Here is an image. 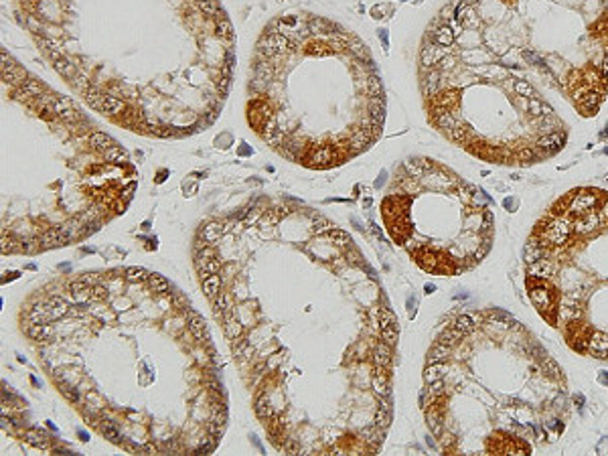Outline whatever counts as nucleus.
<instances>
[{
  "mask_svg": "<svg viewBox=\"0 0 608 456\" xmlns=\"http://www.w3.org/2000/svg\"><path fill=\"white\" fill-rule=\"evenodd\" d=\"M458 45H479L582 116L608 96V0H458L438 15Z\"/></svg>",
  "mask_w": 608,
  "mask_h": 456,
  "instance_id": "1",
  "label": "nucleus"
},
{
  "mask_svg": "<svg viewBox=\"0 0 608 456\" xmlns=\"http://www.w3.org/2000/svg\"><path fill=\"white\" fill-rule=\"evenodd\" d=\"M517 73L479 45L448 47L424 37L420 87L442 136L484 163L531 166L556 156L567 126L547 98H523Z\"/></svg>",
  "mask_w": 608,
  "mask_h": 456,
  "instance_id": "2",
  "label": "nucleus"
},
{
  "mask_svg": "<svg viewBox=\"0 0 608 456\" xmlns=\"http://www.w3.org/2000/svg\"><path fill=\"white\" fill-rule=\"evenodd\" d=\"M373 394L377 397H389V381H387V367L375 365V375H373Z\"/></svg>",
  "mask_w": 608,
  "mask_h": 456,
  "instance_id": "3",
  "label": "nucleus"
},
{
  "mask_svg": "<svg viewBox=\"0 0 608 456\" xmlns=\"http://www.w3.org/2000/svg\"><path fill=\"white\" fill-rule=\"evenodd\" d=\"M223 235V221H209L205 227L201 229V241L197 246H205V244H215L219 241V237Z\"/></svg>",
  "mask_w": 608,
  "mask_h": 456,
  "instance_id": "4",
  "label": "nucleus"
},
{
  "mask_svg": "<svg viewBox=\"0 0 608 456\" xmlns=\"http://www.w3.org/2000/svg\"><path fill=\"white\" fill-rule=\"evenodd\" d=\"M187 325H189V331L193 332V337L199 339V341H207L209 334H207V325H205V318L197 312H189L187 314Z\"/></svg>",
  "mask_w": 608,
  "mask_h": 456,
  "instance_id": "5",
  "label": "nucleus"
},
{
  "mask_svg": "<svg viewBox=\"0 0 608 456\" xmlns=\"http://www.w3.org/2000/svg\"><path fill=\"white\" fill-rule=\"evenodd\" d=\"M37 239H39L41 248H55V246H63V244H65L57 227H49V229H43V231L37 235Z\"/></svg>",
  "mask_w": 608,
  "mask_h": 456,
  "instance_id": "6",
  "label": "nucleus"
},
{
  "mask_svg": "<svg viewBox=\"0 0 608 456\" xmlns=\"http://www.w3.org/2000/svg\"><path fill=\"white\" fill-rule=\"evenodd\" d=\"M213 308H215V314H217V316L223 314V320L229 318V316H233V314H231V298H229L227 292H221V294H217V296H215Z\"/></svg>",
  "mask_w": 608,
  "mask_h": 456,
  "instance_id": "7",
  "label": "nucleus"
},
{
  "mask_svg": "<svg viewBox=\"0 0 608 456\" xmlns=\"http://www.w3.org/2000/svg\"><path fill=\"white\" fill-rule=\"evenodd\" d=\"M373 363L389 369V365H391V347H389L387 343H379V345L375 347V351H373Z\"/></svg>",
  "mask_w": 608,
  "mask_h": 456,
  "instance_id": "8",
  "label": "nucleus"
},
{
  "mask_svg": "<svg viewBox=\"0 0 608 456\" xmlns=\"http://www.w3.org/2000/svg\"><path fill=\"white\" fill-rule=\"evenodd\" d=\"M444 375H446V361H440V363H428V367L424 371V379H426V383H432V381L444 379Z\"/></svg>",
  "mask_w": 608,
  "mask_h": 456,
  "instance_id": "9",
  "label": "nucleus"
},
{
  "mask_svg": "<svg viewBox=\"0 0 608 456\" xmlns=\"http://www.w3.org/2000/svg\"><path fill=\"white\" fill-rule=\"evenodd\" d=\"M219 288H221V278L217 274H209L203 278V292L207 294L209 298H215L219 294Z\"/></svg>",
  "mask_w": 608,
  "mask_h": 456,
  "instance_id": "10",
  "label": "nucleus"
},
{
  "mask_svg": "<svg viewBox=\"0 0 608 456\" xmlns=\"http://www.w3.org/2000/svg\"><path fill=\"white\" fill-rule=\"evenodd\" d=\"M47 306H49L53 318H61V316H65L67 312H69V306H67V302L61 296H51L47 300Z\"/></svg>",
  "mask_w": 608,
  "mask_h": 456,
  "instance_id": "11",
  "label": "nucleus"
},
{
  "mask_svg": "<svg viewBox=\"0 0 608 456\" xmlns=\"http://www.w3.org/2000/svg\"><path fill=\"white\" fill-rule=\"evenodd\" d=\"M448 355H450V347L438 341L434 347L430 349V353H428V363H440V361H446V359H448Z\"/></svg>",
  "mask_w": 608,
  "mask_h": 456,
  "instance_id": "12",
  "label": "nucleus"
},
{
  "mask_svg": "<svg viewBox=\"0 0 608 456\" xmlns=\"http://www.w3.org/2000/svg\"><path fill=\"white\" fill-rule=\"evenodd\" d=\"M49 318H53V316H51V311H49V308H45L43 304H35V306L31 308V312H29V323L45 325Z\"/></svg>",
  "mask_w": 608,
  "mask_h": 456,
  "instance_id": "13",
  "label": "nucleus"
},
{
  "mask_svg": "<svg viewBox=\"0 0 608 456\" xmlns=\"http://www.w3.org/2000/svg\"><path fill=\"white\" fill-rule=\"evenodd\" d=\"M223 329H225V337L227 339H231V341H235V339H239L241 334H243V327L239 325V320L235 318V316H229V318H225L223 320Z\"/></svg>",
  "mask_w": 608,
  "mask_h": 456,
  "instance_id": "14",
  "label": "nucleus"
},
{
  "mask_svg": "<svg viewBox=\"0 0 608 456\" xmlns=\"http://www.w3.org/2000/svg\"><path fill=\"white\" fill-rule=\"evenodd\" d=\"M327 235H329V241L333 246H336V248H351V235L347 231L339 229V227L331 229Z\"/></svg>",
  "mask_w": 608,
  "mask_h": 456,
  "instance_id": "15",
  "label": "nucleus"
},
{
  "mask_svg": "<svg viewBox=\"0 0 608 456\" xmlns=\"http://www.w3.org/2000/svg\"><path fill=\"white\" fill-rule=\"evenodd\" d=\"M475 327H477V320H475V316H472V314H461V316H456V320H454V329H458L464 334L472 332V331H475Z\"/></svg>",
  "mask_w": 608,
  "mask_h": 456,
  "instance_id": "16",
  "label": "nucleus"
},
{
  "mask_svg": "<svg viewBox=\"0 0 608 456\" xmlns=\"http://www.w3.org/2000/svg\"><path fill=\"white\" fill-rule=\"evenodd\" d=\"M197 268H199L201 276L205 278V276H209V274H219L221 264H219L217 258H209V260H205V262H197Z\"/></svg>",
  "mask_w": 608,
  "mask_h": 456,
  "instance_id": "17",
  "label": "nucleus"
},
{
  "mask_svg": "<svg viewBox=\"0 0 608 456\" xmlns=\"http://www.w3.org/2000/svg\"><path fill=\"white\" fill-rule=\"evenodd\" d=\"M373 314L377 316V325H379V329L396 325V316H394V312H391V311H387V308H381V306L375 308Z\"/></svg>",
  "mask_w": 608,
  "mask_h": 456,
  "instance_id": "18",
  "label": "nucleus"
},
{
  "mask_svg": "<svg viewBox=\"0 0 608 456\" xmlns=\"http://www.w3.org/2000/svg\"><path fill=\"white\" fill-rule=\"evenodd\" d=\"M148 284H150L152 292H156V294H165L168 290V280L165 276H160V274H150V276H148Z\"/></svg>",
  "mask_w": 608,
  "mask_h": 456,
  "instance_id": "19",
  "label": "nucleus"
},
{
  "mask_svg": "<svg viewBox=\"0 0 608 456\" xmlns=\"http://www.w3.org/2000/svg\"><path fill=\"white\" fill-rule=\"evenodd\" d=\"M255 414H258V418H262V420H270L274 415V412H272V408H270L266 397H260L258 401H255Z\"/></svg>",
  "mask_w": 608,
  "mask_h": 456,
  "instance_id": "20",
  "label": "nucleus"
},
{
  "mask_svg": "<svg viewBox=\"0 0 608 456\" xmlns=\"http://www.w3.org/2000/svg\"><path fill=\"white\" fill-rule=\"evenodd\" d=\"M148 274L144 268H128L126 270V280H130V282H142V280H148Z\"/></svg>",
  "mask_w": 608,
  "mask_h": 456,
  "instance_id": "21",
  "label": "nucleus"
},
{
  "mask_svg": "<svg viewBox=\"0 0 608 456\" xmlns=\"http://www.w3.org/2000/svg\"><path fill=\"white\" fill-rule=\"evenodd\" d=\"M381 339H383V343H387L389 347L396 345V341H398V325H391V327L381 329Z\"/></svg>",
  "mask_w": 608,
  "mask_h": 456,
  "instance_id": "22",
  "label": "nucleus"
},
{
  "mask_svg": "<svg viewBox=\"0 0 608 456\" xmlns=\"http://www.w3.org/2000/svg\"><path fill=\"white\" fill-rule=\"evenodd\" d=\"M26 334L31 339H37V341H45V331H43V325H37V323H29L26 325Z\"/></svg>",
  "mask_w": 608,
  "mask_h": 456,
  "instance_id": "23",
  "label": "nucleus"
},
{
  "mask_svg": "<svg viewBox=\"0 0 608 456\" xmlns=\"http://www.w3.org/2000/svg\"><path fill=\"white\" fill-rule=\"evenodd\" d=\"M100 430H102V434H104L105 438H110L112 442H118V444H120V434H118V430H116L114 424H110V422H107V424H102Z\"/></svg>",
  "mask_w": 608,
  "mask_h": 456,
  "instance_id": "24",
  "label": "nucleus"
},
{
  "mask_svg": "<svg viewBox=\"0 0 608 456\" xmlns=\"http://www.w3.org/2000/svg\"><path fill=\"white\" fill-rule=\"evenodd\" d=\"M389 420H391V415H389V412L387 410H377V414H375V426L377 428H381V430H385V428L389 426Z\"/></svg>",
  "mask_w": 608,
  "mask_h": 456,
  "instance_id": "25",
  "label": "nucleus"
},
{
  "mask_svg": "<svg viewBox=\"0 0 608 456\" xmlns=\"http://www.w3.org/2000/svg\"><path fill=\"white\" fill-rule=\"evenodd\" d=\"M24 440L29 442V444H33V446H41V448L45 446V440L41 438V434H39L37 430H29V432L24 434Z\"/></svg>",
  "mask_w": 608,
  "mask_h": 456,
  "instance_id": "26",
  "label": "nucleus"
},
{
  "mask_svg": "<svg viewBox=\"0 0 608 456\" xmlns=\"http://www.w3.org/2000/svg\"><path fill=\"white\" fill-rule=\"evenodd\" d=\"M107 292H110V288L107 286H102V284H96L91 288V300H105V296H107Z\"/></svg>",
  "mask_w": 608,
  "mask_h": 456,
  "instance_id": "27",
  "label": "nucleus"
},
{
  "mask_svg": "<svg viewBox=\"0 0 608 456\" xmlns=\"http://www.w3.org/2000/svg\"><path fill=\"white\" fill-rule=\"evenodd\" d=\"M61 392H63V395H65L67 399H69V401H75V404L79 401V394L73 390V387H69V385H65V383H63V385H61Z\"/></svg>",
  "mask_w": 608,
  "mask_h": 456,
  "instance_id": "28",
  "label": "nucleus"
},
{
  "mask_svg": "<svg viewBox=\"0 0 608 456\" xmlns=\"http://www.w3.org/2000/svg\"><path fill=\"white\" fill-rule=\"evenodd\" d=\"M87 286H89V284H85L84 280L79 278V280H75V282H71V284H69V290H71V294H77V292H84V290H87Z\"/></svg>",
  "mask_w": 608,
  "mask_h": 456,
  "instance_id": "29",
  "label": "nucleus"
},
{
  "mask_svg": "<svg viewBox=\"0 0 608 456\" xmlns=\"http://www.w3.org/2000/svg\"><path fill=\"white\" fill-rule=\"evenodd\" d=\"M81 280L85 284H98V274H85V276H81Z\"/></svg>",
  "mask_w": 608,
  "mask_h": 456,
  "instance_id": "30",
  "label": "nucleus"
},
{
  "mask_svg": "<svg viewBox=\"0 0 608 456\" xmlns=\"http://www.w3.org/2000/svg\"><path fill=\"white\" fill-rule=\"evenodd\" d=\"M284 450H288V452H298V446H296L294 440H288L286 444H284Z\"/></svg>",
  "mask_w": 608,
  "mask_h": 456,
  "instance_id": "31",
  "label": "nucleus"
},
{
  "mask_svg": "<svg viewBox=\"0 0 608 456\" xmlns=\"http://www.w3.org/2000/svg\"><path fill=\"white\" fill-rule=\"evenodd\" d=\"M426 290H428V292H434V290H436V286H432V284H428V286H426Z\"/></svg>",
  "mask_w": 608,
  "mask_h": 456,
  "instance_id": "32",
  "label": "nucleus"
}]
</instances>
